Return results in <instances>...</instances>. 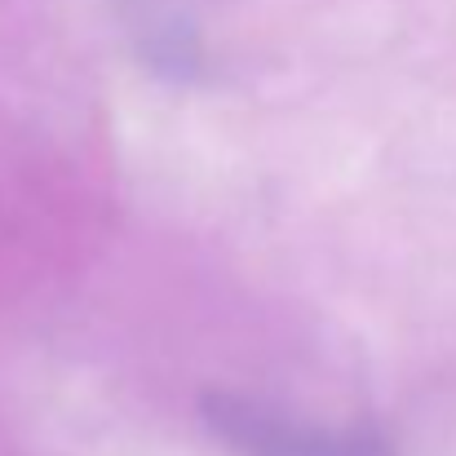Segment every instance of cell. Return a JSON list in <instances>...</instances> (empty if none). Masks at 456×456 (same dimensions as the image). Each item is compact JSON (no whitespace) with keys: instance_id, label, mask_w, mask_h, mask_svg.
Returning a JSON list of instances; mask_svg holds the SVG:
<instances>
[{"instance_id":"6da1fadb","label":"cell","mask_w":456,"mask_h":456,"mask_svg":"<svg viewBox=\"0 0 456 456\" xmlns=\"http://www.w3.org/2000/svg\"><path fill=\"white\" fill-rule=\"evenodd\" d=\"M208 426L240 456H386L381 444H368L359 435H323L314 426H297L280 412L226 395L208 399Z\"/></svg>"}]
</instances>
